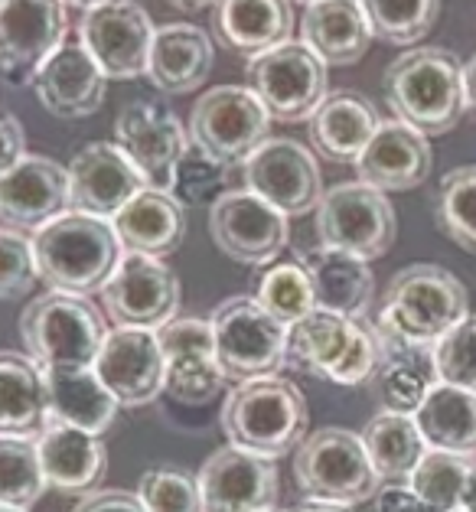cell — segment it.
Segmentation results:
<instances>
[{
    "mask_svg": "<svg viewBox=\"0 0 476 512\" xmlns=\"http://www.w3.org/2000/svg\"><path fill=\"white\" fill-rule=\"evenodd\" d=\"M470 314V294L454 271L408 265L388 281L372 327L382 349H434Z\"/></svg>",
    "mask_w": 476,
    "mask_h": 512,
    "instance_id": "1",
    "label": "cell"
},
{
    "mask_svg": "<svg viewBox=\"0 0 476 512\" xmlns=\"http://www.w3.org/2000/svg\"><path fill=\"white\" fill-rule=\"evenodd\" d=\"M382 89L392 115L424 137L454 131L467 115L463 62L441 46H415L402 53L385 69Z\"/></svg>",
    "mask_w": 476,
    "mask_h": 512,
    "instance_id": "2",
    "label": "cell"
},
{
    "mask_svg": "<svg viewBox=\"0 0 476 512\" xmlns=\"http://www.w3.org/2000/svg\"><path fill=\"white\" fill-rule=\"evenodd\" d=\"M33 255L40 281L53 291L89 297L111 281L121 261V242L111 222L69 209L33 235Z\"/></svg>",
    "mask_w": 476,
    "mask_h": 512,
    "instance_id": "3",
    "label": "cell"
},
{
    "mask_svg": "<svg viewBox=\"0 0 476 512\" xmlns=\"http://www.w3.org/2000/svg\"><path fill=\"white\" fill-rule=\"evenodd\" d=\"M307 398L291 379L261 376L225 395L222 431L229 444L265 460H278L307 437Z\"/></svg>",
    "mask_w": 476,
    "mask_h": 512,
    "instance_id": "4",
    "label": "cell"
},
{
    "mask_svg": "<svg viewBox=\"0 0 476 512\" xmlns=\"http://www.w3.org/2000/svg\"><path fill=\"white\" fill-rule=\"evenodd\" d=\"M382 340L366 317H343L333 310H310L291 327L287 362L336 385H366L382 369Z\"/></svg>",
    "mask_w": 476,
    "mask_h": 512,
    "instance_id": "5",
    "label": "cell"
},
{
    "mask_svg": "<svg viewBox=\"0 0 476 512\" xmlns=\"http://www.w3.org/2000/svg\"><path fill=\"white\" fill-rule=\"evenodd\" d=\"M108 323L89 297L49 291L20 314V340L36 366L92 369L108 340Z\"/></svg>",
    "mask_w": 476,
    "mask_h": 512,
    "instance_id": "6",
    "label": "cell"
},
{
    "mask_svg": "<svg viewBox=\"0 0 476 512\" xmlns=\"http://www.w3.org/2000/svg\"><path fill=\"white\" fill-rule=\"evenodd\" d=\"M294 477L310 503L359 506L379 493V473L362 444V434L346 428H320L294 451Z\"/></svg>",
    "mask_w": 476,
    "mask_h": 512,
    "instance_id": "7",
    "label": "cell"
},
{
    "mask_svg": "<svg viewBox=\"0 0 476 512\" xmlns=\"http://www.w3.org/2000/svg\"><path fill=\"white\" fill-rule=\"evenodd\" d=\"M216 333V359L232 382H252L261 376H278L287 362L291 327L274 320L255 297H229L209 314Z\"/></svg>",
    "mask_w": 476,
    "mask_h": 512,
    "instance_id": "8",
    "label": "cell"
},
{
    "mask_svg": "<svg viewBox=\"0 0 476 512\" xmlns=\"http://www.w3.org/2000/svg\"><path fill=\"white\" fill-rule=\"evenodd\" d=\"M398 219L395 206L375 186L353 180L323 190L317 203V235L320 245L340 248L362 261L382 258L395 245Z\"/></svg>",
    "mask_w": 476,
    "mask_h": 512,
    "instance_id": "9",
    "label": "cell"
},
{
    "mask_svg": "<svg viewBox=\"0 0 476 512\" xmlns=\"http://www.w3.org/2000/svg\"><path fill=\"white\" fill-rule=\"evenodd\" d=\"M248 89L278 121H310L327 98V62L304 40H287L268 53L252 56L245 66Z\"/></svg>",
    "mask_w": 476,
    "mask_h": 512,
    "instance_id": "10",
    "label": "cell"
},
{
    "mask_svg": "<svg viewBox=\"0 0 476 512\" xmlns=\"http://www.w3.org/2000/svg\"><path fill=\"white\" fill-rule=\"evenodd\" d=\"M271 115L242 85H216L190 111V141L225 167L245 164L268 141Z\"/></svg>",
    "mask_w": 476,
    "mask_h": 512,
    "instance_id": "11",
    "label": "cell"
},
{
    "mask_svg": "<svg viewBox=\"0 0 476 512\" xmlns=\"http://www.w3.org/2000/svg\"><path fill=\"white\" fill-rule=\"evenodd\" d=\"M180 278L167 261L124 252L111 281L102 287V301L118 327L160 330L180 310Z\"/></svg>",
    "mask_w": 476,
    "mask_h": 512,
    "instance_id": "12",
    "label": "cell"
},
{
    "mask_svg": "<svg viewBox=\"0 0 476 512\" xmlns=\"http://www.w3.org/2000/svg\"><path fill=\"white\" fill-rule=\"evenodd\" d=\"M209 232L222 255L238 265H271L291 239V222L252 190H225L209 206Z\"/></svg>",
    "mask_w": 476,
    "mask_h": 512,
    "instance_id": "13",
    "label": "cell"
},
{
    "mask_svg": "<svg viewBox=\"0 0 476 512\" xmlns=\"http://www.w3.org/2000/svg\"><path fill=\"white\" fill-rule=\"evenodd\" d=\"M154 20L137 0H108L85 10L79 20V43L105 72V79L147 76Z\"/></svg>",
    "mask_w": 476,
    "mask_h": 512,
    "instance_id": "14",
    "label": "cell"
},
{
    "mask_svg": "<svg viewBox=\"0 0 476 512\" xmlns=\"http://www.w3.org/2000/svg\"><path fill=\"white\" fill-rule=\"evenodd\" d=\"M66 43L62 0H7L0 7V79L14 89L33 85L43 62Z\"/></svg>",
    "mask_w": 476,
    "mask_h": 512,
    "instance_id": "15",
    "label": "cell"
},
{
    "mask_svg": "<svg viewBox=\"0 0 476 512\" xmlns=\"http://www.w3.org/2000/svg\"><path fill=\"white\" fill-rule=\"evenodd\" d=\"M115 144L144 173L150 190L170 193L173 173L190 151V128H183L177 111L164 102H131L115 121Z\"/></svg>",
    "mask_w": 476,
    "mask_h": 512,
    "instance_id": "16",
    "label": "cell"
},
{
    "mask_svg": "<svg viewBox=\"0 0 476 512\" xmlns=\"http://www.w3.org/2000/svg\"><path fill=\"white\" fill-rule=\"evenodd\" d=\"M245 190H252L287 219L317 209L323 196V177L317 157L294 137H268L245 160Z\"/></svg>",
    "mask_w": 476,
    "mask_h": 512,
    "instance_id": "17",
    "label": "cell"
},
{
    "mask_svg": "<svg viewBox=\"0 0 476 512\" xmlns=\"http://www.w3.org/2000/svg\"><path fill=\"white\" fill-rule=\"evenodd\" d=\"M160 349L167 362V385L180 405H206L225 389V372L216 359V333L209 320L173 317L157 330Z\"/></svg>",
    "mask_w": 476,
    "mask_h": 512,
    "instance_id": "18",
    "label": "cell"
},
{
    "mask_svg": "<svg viewBox=\"0 0 476 512\" xmlns=\"http://www.w3.org/2000/svg\"><path fill=\"white\" fill-rule=\"evenodd\" d=\"M66 170H69V209L105 222L115 219L137 193L147 190L144 173L111 141H95L89 147H82Z\"/></svg>",
    "mask_w": 476,
    "mask_h": 512,
    "instance_id": "19",
    "label": "cell"
},
{
    "mask_svg": "<svg viewBox=\"0 0 476 512\" xmlns=\"http://www.w3.org/2000/svg\"><path fill=\"white\" fill-rule=\"evenodd\" d=\"M98 379L124 408L150 405L167 385V362L157 330L118 327L108 333L102 353L95 359Z\"/></svg>",
    "mask_w": 476,
    "mask_h": 512,
    "instance_id": "20",
    "label": "cell"
},
{
    "mask_svg": "<svg viewBox=\"0 0 476 512\" xmlns=\"http://www.w3.org/2000/svg\"><path fill=\"white\" fill-rule=\"evenodd\" d=\"M199 490L206 512H265L278 499V470L235 444H225L199 467Z\"/></svg>",
    "mask_w": 476,
    "mask_h": 512,
    "instance_id": "21",
    "label": "cell"
},
{
    "mask_svg": "<svg viewBox=\"0 0 476 512\" xmlns=\"http://www.w3.org/2000/svg\"><path fill=\"white\" fill-rule=\"evenodd\" d=\"M69 212V170L53 157L27 154L0 177V222L17 232H40Z\"/></svg>",
    "mask_w": 476,
    "mask_h": 512,
    "instance_id": "22",
    "label": "cell"
},
{
    "mask_svg": "<svg viewBox=\"0 0 476 512\" xmlns=\"http://www.w3.org/2000/svg\"><path fill=\"white\" fill-rule=\"evenodd\" d=\"M105 72L79 40H66L36 72L33 92L53 118L75 121L95 115L105 102Z\"/></svg>",
    "mask_w": 476,
    "mask_h": 512,
    "instance_id": "23",
    "label": "cell"
},
{
    "mask_svg": "<svg viewBox=\"0 0 476 512\" xmlns=\"http://www.w3.org/2000/svg\"><path fill=\"white\" fill-rule=\"evenodd\" d=\"M434 164L431 141L421 131L408 128L405 121H382L372 134L366 151L356 160V173L362 183L382 193H405L428 180Z\"/></svg>",
    "mask_w": 476,
    "mask_h": 512,
    "instance_id": "24",
    "label": "cell"
},
{
    "mask_svg": "<svg viewBox=\"0 0 476 512\" xmlns=\"http://www.w3.org/2000/svg\"><path fill=\"white\" fill-rule=\"evenodd\" d=\"M36 447H40L43 477L59 493L89 496L108 473L102 437L72 428L66 421L49 418L46 428L36 434Z\"/></svg>",
    "mask_w": 476,
    "mask_h": 512,
    "instance_id": "25",
    "label": "cell"
},
{
    "mask_svg": "<svg viewBox=\"0 0 476 512\" xmlns=\"http://www.w3.org/2000/svg\"><path fill=\"white\" fill-rule=\"evenodd\" d=\"M212 33L238 56H261L291 40V0H216L212 4Z\"/></svg>",
    "mask_w": 476,
    "mask_h": 512,
    "instance_id": "26",
    "label": "cell"
},
{
    "mask_svg": "<svg viewBox=\"0 0 476 512\" xmlns=\"http://www.w3.org/2000/svg\"><path fill=\"white\" fill-rule=\"evenodd\" d=\"M216 49L206 30L193 23H167L154 33L147 59V79L164 95H186L203 89L206 76L212 72Z\"/></svg>",
    "mask_w": 476,
    "mask_h": 512,
    "instance_id": "27",
    "label": "cell"
},
{
    "mask_svg": "<svg viewBox=\"0 0 476 512\" xmlns=\"http://www.w3.org/2000/svg\"><path fill=\"white\" fill-rule=\"evenodd\" d=\"M111 229L124 252L167 258L177 252L186 235V206L173 193L147 186L111 219Z\"/></svg>",
    "mask_w": 476,
    "mask_h": 512,
    "instance_id": "28",
    "label": "cell"
},
{
    "mask_svg": "<svg viewBox=\"0 0 476 512\" xmlns=\"http://www.w3.org/2000/svg\"><path fill=\"white\" fill-rule=\"evenodd\" d=\"M379 124V111L366 95L330 92L310 115V147L333 164H356Z\"/></svg>",
    "mask_w": 476,
    "mask_h": 512,
    "instance_id": "29",
    "label": "cell"
},
{
    "mask_svg": "<svg viewBox=\"0 0 476 512\" xmlns=\"http://www.w3.org/2000/svg\"><path fill=\"white\" fill-rule=\"evenodd\" d=\"M300 36L327 66H353L375 40L359 0H313L300 20Z\"/></svg>",
    "mask_w": 476,
    "mask_h": 512,
    "instance_id": "30",
    "label": "cell"
},
{
    "mask_svg": "<svg viewBox=\"0 0 476 512\" xmlns=\"http://www.w3.org/2000/svg\"><path fill=\"white\" fill-rule=\"evenodd\" d=\"M304 268L313 281V297L317 307L333 310L343 317H366L375 297V278L369 261H362L340 248H313L304 258Z\"/></svg>",
    "mask_w": 476,
    "mask_h": 512,
    "instance_id": "31",
    "label": "cell"
},
{
    "mask_svg": "<svg viewBox=\"0 0 476 512\" xmlns=\"http://www.w3.org/2000/svg\"><path fill=\"white\" fill-rule=\"evenodd\" d=\"M49 421L46 372L23 353H0V434L36 437Z\"/></svg>",
    "mask_w": 476,
    "mask_h": 512,
    "instance_id": "32",
    "label": "cell"
},
{
    "mask_svg": "<svg viewBox=\"0 0 476 512\" xmlns=\"http://www.w3.org/2000/svg\"><path fill=\"white\" fill-rule=\"evenodd\" d=\"M46 389H49V418L66 421L72 428L89 431L102 437L118 418L115 395L105 389V382L98 379L92 369H49L46 372Z\"/></svg>",
    "mask_w": 476,
    "mask_h": 512,
    "instance_id": "33",
    "label": "cell"
},
{
    "mask_svg": "<svg viewBox=\"0 0 476 512\" xmlns=\"http://www.w3.org/2000/svg\"><path fill=\"white\" fill-rule=\"evenodd\" d=\"M415 424L428 451L476 460V392L437 382L415 411Z\"/></svg>",
    "mask_w": 476,
    "mask_h": 512,
    "instance_id": "34",
    "label": "cell"
},
{
    "mask_svg": "<svg viewBox=\"0 0 476 512\" xmlns=\"http://www.w3.org/2000/svg\"><path fill=\"white\" fill-rule=\"evenodd\" d=\"M362 444L372 460L379 480L388 483H408V477L428 454V444L415 424V415H398V411H379L372 415L366 431H362Z\"/></svg>",
    "mask_w": 476,
    "mask_h": 512,
    "instance_id": "35",
    "label": "cell"
},
{
    "mask_svg": "<svg viewBox=\"0 0 476 512\" xmlns=\"http://www.w3.org/2000/svg\"><path fill=\"white\" fill-rule=\"evenodd\" d=\"M375 382H379V402L385 411L415 415L441 379H437L431 349H385Z\"/></svg>",
    "mask_w": 476,
    "mask_h": 512,
    "instance_id": "36",
    "label": "cell"
},
{
    "mask_svg": "<svg viewBox=\"0 0 476 512\" xmlns=\"http://www.w3.org/2000/svg\"><path fill=\"white\" fill-rule=\"evenodd\" d=\"M434 222L457 248L476 255V164L444 173L434 193Z\"/></svg>",
    "mask_w": 476,
    "mask_h": 512,
    "instance_id": "37",
    "label": "cell"
},
{
    "mask_svg": "<svg viewBox=\"0 0 476 512\" xmlns=\"http://www.w3.org/2000/svg\"><path fill=\"white\" fill-rule=\"evenodd\" d=\"M359 7L375 40L392 46H415L441 17V0H359Z\"/></svg>",
    "mask_w": 476,
    "mask_h": 512,
    "instance_id": "38",
    "label": "cell"
},
{
    "mask_svg": "<svg viewBox=\"0 0 476 512\" xmlns=\"http://www.w3.org/2000/svg\"><path fill=\"white\" fill-rule=\"evenodd\" d=\"M46 477L40 464L36 437L0 434V503L30 509L46 493Z\"/></svg>",
    "mask_w": 476,
    "mask_h": 512,
    "instance_id": "39",
    "label": "cell"
},
{
    "mask_svg": "<svg viewBox=\"0 0 476 512\" xmlns=\"http://www.w3.org/2000/svg\"><path fill=\"white\" fill-rule=\"evenodd\" d=\"M255 301L265 307L274 320H281L284 327H294L310 310H317L313 281L304 268V261H278V265H271L261 274Z\"/></svg>",
    "mask_w": 476,
    "mask_h": 512,
    "instance_id": "40",
    "label": "cell"
},
{
    "mask_svg": "<svg viewBox=\"0 0 476 512\" xmlns=\"http://www.w3.org/2000/svg\"><path fill=\"white\" fill-rule=\"evenodd\" d=\"M470 464L473 460L467 457L428 451L421 457V464L415 467V473L408 477V486L415 490L424 509H434V512L460 509L463 486H467V477H470Z\"/></svg>",
    "mask_w": 476,
    "mask_h": 512,
    "instance_id": "41",
    "label": "cell"
},
{
    "mask_svg": "<svg viewBox=\"0 0 476 512\" xmlns=\"http://www.w3.org/2000/svg\"><path fill=\"white\" fill-rule=\"evenodd\" d=\"M137 496L147 512H206L199 477L177 467L147 470L137 486Z\"/></svg>",
    "mask_w": 476,
    "mask_h": 512,
    "instance_id": "42",
    "label": "cell"
},
{
    "mask_svg": "<svg viewBox=\"0 0 476 512\" xmlns=\"http://www.w3.org/2000/svg\"><path fill=\"white\" fill-rule=\"evenodd\" d=\"M434 369L444 385L476 392V314H467L444 340H437Z\"/></svg>",
    "mask_w": 476,
    "mask_h": 512,
    "instance_id": "43",
    "label": "cell"
},
{
    "mask_svg": "<svg viewBox=\"0 0 476 512\" xmlns=\"http://www.w3.org/2000/svg\"><path fill=\"white\" fill-rule=\"evenodd\" d=\"M225 180H229V167L219 164V160H212L209 154H203L193 144L177 164L170 193L177 196L183 206H203L209 199L216 203V199L225 193Z\"/></svg>",
    "mask_w": 476,
    "mask_h": 512,
    "instance_id": "44",
    "label": "cell"
},
{
    "mask_svg": "<svg viewBox=\"0 0 476 512\" xmlns=\"http://www.w3.org/2000/svg\"><path fill=\"white\" fill-rule=\"evenodd\" d=\"M40 281L33 239L17 229L0 226V301H20Z\"/></svg>",
    "mask_w": 476,
    "mask_h": 512,
    "instance_id": "45",
    "label": "cell"
},
{
    "mask_svg": "<svg viewBox=\"0 0 476 512\" xmlns=\"http://www.w3.org/2000/svg\"><path fill=\"white\" fill-rule=\"evenodd\" d=\"M23 157H27V131L10 111H0V177L14 170Z\"/></svg>",
    "mask_w": 476,
    "mask_h": 512,
    "instance_id": "46",
    "label": "cell"
},
{
    "mask_svg": "<svg viewBox=\"0 0 476 512\" xmlns=\"http://www.w3.org/2000/svg\"><path fill=\"white\" fill-rule=\"evenodd\" d=\"M72 512H147L141 496L128 490H95L82 496V503Z\"/></svg>",
    "mask_w": 476,
    "mask_h": 512,
    "instance_id": "47",
    "label": "cell"
},
{
    "mask_svg": "<svg viewBox=\"0 0 476 512\" xmlns=\"http://www.w3.org/2000/svg\"><path fill=\"white\" fill-rule=\"evenodd\" d=\"M375 512H424V503L408 483H388L375 493Z\"/></svg>",
    "mask_w": 476,
    "mask_h": 512,
    "instance_id": "48",
    "label": "cell"
},
{
    "mask_svg": "<svg viewBox=\"0 0 476 512\" xmlns=\"http://www.w3.org/2000/svg\"><path fill=\"white\" fill-rule=\"evenodd\" d=\"M463 98H467V111L476 118V56L463 62Z\"/></svg>",
    "mask_w": 476,
    "mask_h": 512,
    "instance_id": "49",
    "label": "cell"
},
{
    "mask_svg": "<svg viewBox=\"0 0 476 512\" xmlns=\"http://www.w3.org/2000/svg\"><path fill=\"white\" fill-rule=\"evenodd\" d=\"M460 509H463V512H476V460L470 464V477H467V486H463Z\"/></svg>",
    "mask_w": 476,
    "mask_h": 512,
    "instance_id": "50",
    "label": "cell"
},
{
    "mask_svg": "<svg viewBox=\"0 0 476 512\" xmlns=\"http://www.w3.org/2000/svg\"><path fill=\"white\" fill-rule=\"evenodd\" d=\"M291 512H349V509H343V506H327V503H300V506H294Z\"/></svg>",
    "mask_w": 476,
    "mask_h": 512,
    "instance_id": "51",
    "label": "cell"
},
{
    "mask_svg": "<svg viewBox=\"0 0 476 512\" xmlns=\"http://www.w3.org/2000/svg\"><path fill=\"white\" fill-rule=\"evenodd\" d=\"M173 7H180V10H206V7H212L216 0H170Z\"/></svg>",
    "mask_w": 476,
    "mask_h": 512,
    "instance_id": "52",
    "label": "cell"
},
{
    "mask_svg": "<svg viewBox=\"0 0 476 512\" xmlns=\"http://www.w3.org/2000/svg\"><path fill=\"white\" fill-rule=\"evenodd\" d=\"M66 7H79V10H92L98 4H108V0H62Z\"/></svg>",
    "mask_w": 476,
    "mask_h": 512,
    "instance_id": "53",
    "label": "cell"
},
{
    "mask_svg": "<svg viewBox=\"0 0 476 512\" xmlns=\"http://www.w3.org/2000/svg\"><path fill=\"white\" fill-rule=\"evenodd\" d=\"M0 512H30V509H17V506H4V503H0Z\"/></svg>",
    "mask_w": 476,
    "mask_h": 512,
    "instance_id": "54",
    "label": "cell"
},
{
    "mask_svg": "<svg viewBox=\"0 0 476 512\" xmlns=\"http://www.w3.org/2000/svg\"><path fill=\"white\" fill-rule=\"evenodd\" d=\"M297 4H304V7H307V4H313V0H297Z\"/></svg>",
    "mask_w": 476,
    "mask_h": 512,
    "instance_id": "55",
    "label": "cell"
},
{
    "mask_svg": "<svg viewBox=\"0 0 476 512\" xmlns=\"http://www.w3.org/2000/svg\"><path fill=\"white\" fill-rule=\"evenodd\" d=\"M424 512H434V509H424ZM450 512H463V509H450Z\"/></svg>",
    "mask_w": 476,
    "mask_h": 512,
    "instance_id": "56",
    "label": "cell"
},
{
    "mask_svg": "<svg viewBox=\"0 0 476 512\" xmlns=\"http://www.w3.org/2000/svg\"><path fill=\"white\" fill-rule=\"evenodd\" d=\"M265 512H281V509H265Z\"/></svg>",
    "mask_w": 476,
    "mask_h": 512,
    "instance_id": "57",
    "label": "cell"
},
{
    "mask_svg": "<svg viewBox=\"0 0 476 512\" xmlns=\"http://www.w3.org/2000/svg\"><path fill=\"white\" fill-rule=\"evenodd\" d=\"M4 4H7V0H0V7H4Z\"/></svg>",
    "mask_w": 476,
    "mask_h": 512,
    "instance_id": "58",
    "label": "cell"
}]
</instances>
